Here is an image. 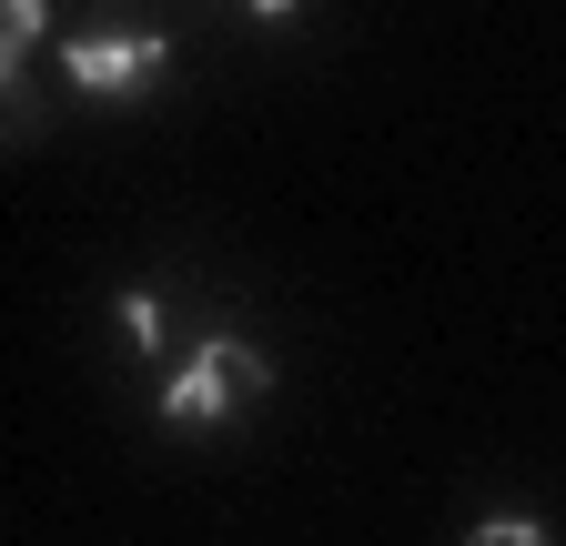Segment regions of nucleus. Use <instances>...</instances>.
Wrapping results in <instances>:
<instances>
[{"instance_id": "obj_2", "label": "nucleus", "mask_w": 566, "mask_h": 546, "mask_svg": "<svg viewBox=\"0 0 566 546\" xmlns=\"http://www.w3.org/2000/svg\"><path fill=\"white\" fill-rule=\"evenodd\" d=\"M61 72H71V92H142L172 72V41L163 31H82L61 51Z\"/></svg>"}, {"instance_id": "obj_5", "label": "nucleus", "mask_w": 566, "mask_h": 546, "mask_svg": "<svg viewBox=\"0 0 566 546\" xmlns=\"http://www.w3.org/2000/svg\"><path fill=\"white\" fill-rule=\"evenodd\" d=\"M465 546H556L536 516H485V526H465Z\"/></svg>"}, {"instance_id": "obj_4", "label": "nucleus", "mask_w": 566, "mask_h": 546, "mask_svg": "<svg viewBox=\"0 0 566 546\" xmlns=\"http://www.w3.org/2000/svg\"><path fill=\"white\" fill-rule=\"evenodd\" d=\"M122 334H132L142 355H163V294H142V284H132V294H122Z\"/></svg>"}, {"instance_id": "obj_6", "label": "nucleus", "mask_w": 566, "mask_h": 546, "mask_svg": "<svg viewBox=\"0 0 566 546\" xmlns=\"http://www.w3.org/2000/svg\"><path fill=\"white\" fill-rule=\"evenodd\" d=\"M283 11H294V0H253V21H283Z\"/></svg>"}, {"instance_id": "obj_3", "label": "nucleus", "mask_w": 566, "mask_h": 546, "mask_svg": "<svg viewBox=\"0 0 566 546\" xmlns=\"http://www.w3.org/2000/svg\"><path fill=\"white\" fill-rule=\"evenodd\" d=\"M31 41H41V0H0V82H21Z\"/></svg>"}, {"instance_id": "obj_1", "label": "nucleus", "mask_w": 566, "mask_h": 546, "mask_svg": "<svg viewBox=\"0 0 566 546\" xmlns=\"http://www.w3.org/2000/svg\"><path fill=\"white\" fill-rule=\"evenodd\" d=\"M273 385V365L253 345H233V334H212V345H192V365L163 385V426H223L233 405H253Z\"/></svg>"}]
</instances>
